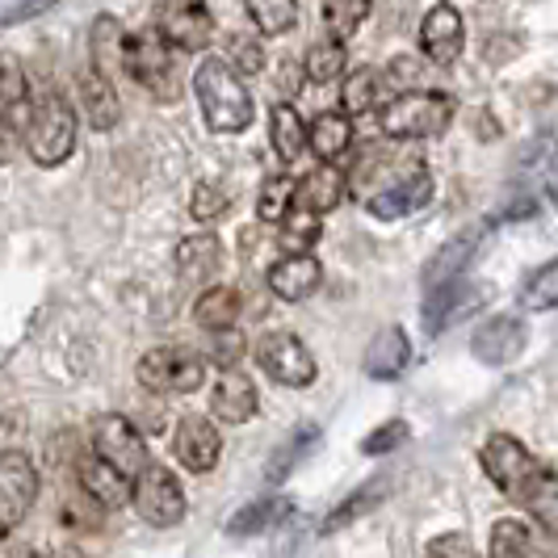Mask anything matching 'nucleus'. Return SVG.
<instances>
[{
  "instance_id": "nucleus-22",
  "label": "nucleus",
  "mask_w": 558,
  "mask_h": 558,
  "mask_svg": "<svg viewBox=\"0 0 558 558\" xmlns=\"http://www.w3.org/2000/svg\"><path fill=\"white\" fill-rule=\"evenodd\" d=\"M29 110H34V101H29V84L22 63L13 56H0V126L26 135Z\"/></svg>"
},
{
  "instance_id": "nucleus-48",
  "label": "nucleus",
  "mask_w": 558,
  "mask_h": 558,
  "mask_svg": "<svg viewBox=\"0 0 558 558\" xmlns=\"http://www.w3.org/2000/svg\"><path fill=\"white\" fill-rule=\"evenodd\" d=\"M4 542H9V530H4V525H0V550H4Z\"/></svg>"
},
{
  "instance_id": "nucleus-45",
  "label": "nucleus",
  "mask_w": 558,
  "mask_h": 558,
  "mask_svg": "<svg viewBox=\"0 0 558 558\" xmlns=\"http://www.w3.org/2000/svg\"><path fill=\"white\" fill-rule=\"evenodd\" d=\"M424 558H475V546L462 533H449V537H437Z\"/></svg>"
},
{
  "instance_id": "nucleus-13",
  "label": "nucleus",
  "mask_w": 558,
  "mask_h": 558,
  "mask_svg": "<svg viewBox=\"0 0 558 558\" xmlns=\"http://www.w3.org/2000/svg\"><path fill=\"white\" fill-rule=\"evenodd\" d=\"M420 47H424V56L433 59V63L449 68L453 59L462 56V47H466L462 13L453 4H433L424 13V22H420Z\"/></svg>"
},
{
  "instance_id": "nucleus-25",
  "label": "nucleus",
  "mask_w": 558,
  "mask_h": 558,
  "mask_svg": "<svg viewBox=\"0 0 558 558\" xmlns=\"http://www.w3.org/2000/svg\"><path fill=\"white\" fill-rule=\"evenodd\" d=\"M307 147L324 165H332L353 147V122L344 113H319L307 126Z\"/></svg>"
},
{
  "instance_id": "nucleus-7",
  "label": "nucleus",
  "mask_w": 558,
  "mask_h": 558,
  "mask_svg": "<svg viewBox=\"0 0 558 558\" xmlns=\"http://www.w3.org/2000/svg\"><path fill=\"white\" fill-rule=\"evenodd\" d=\"M131 504H135V512H140L143 521L156 525V530H172L185 517V492H181V483H177V475L168 466H156V462L131 483Z\"/></svg>"
},
{
  "instance_id": "nucleus-43",
  "label": "nucleus",
  "mask_w": 558,
  "mask_h": 558,
  "mask_svg": "<svg viewBox=\"0 0 558 558\" xmlns=\"http://www.w3.org/2000/svg\"><path fill=\"white\" fill-rule=\"evenodd\" d=\"M231 59H235V68H231V72H235V76H240V72H260V68H265V51H260V43H256V38H235V43H231Z\"/></svg>"
},
{
  "instance_id": "nucleus-15",
  "label": "nucleus",
  "mask_w": 558,
  "mask_h": 558,
  "mask_svg": "<svg viewBox=\"0 0 558 558\" xmlns=\"http://www.w3.org/2000/svg\"><path fill=\"white\" fill-rule=\"evenodd\" d=\"M428 202H433V172L416 165L399 185L369 197V215L374 219H403V215H412V210L428 206Z\"/></svg>"
},
{
  "instance_id": "nucleus-17",
  "label": "nucleus",
  "mask_w": 558,
  "mask_h": 558,
  "mask_svg": "<svg viewBox=\"0 0 558 558\" xmlns=\"http://www.w3.org/2000/svg\"><path fill=\"white\" fill-rule=\"evenodd\" d=\"M344 190H349V181H344L340 168H311L303 181H294V210L319 219V215H328V210H336L344 202Z\"/></svg>"
},
{
  "instance_id": "nucleus-2",
  "label": "nucleus",
  "mask_w": 558,
  "mask_h": 558,
  "mask_svg": "<svg viewBox=\"0 0 558 558\" xmlns=\"http://www.w3.org/2000/svg\"><path fill=\"white\" fill-rule=\"evenodd\" d=\"M26 147L38 168L63 165L76 151V110L68 97L59 93H43L29 110L26 122Z\"/></svg>"
},
{
  "instance_id": "nucleus-28",
  "label": "nucleus",
  "mask_w": 558,
  "mask_h": 558,
  "mask_svg": "<svg viewBox=\"0 0 558 558\" xmlns=\"http://www.w3.org/2000/svg\"><path fill=\"white\" fill-rule=\"evenodd\" d=\"M517 504H525V512L546 533H558V475H550L546 466L530 478V487L517 496Z\"/></svg>"
},
{
  "instance_id": "nucleus-19",
  "label": "nucleus",
  "mask_w": 558,
  "mask_h": 558,
  "mask_svg": "<svg viewBox=\"0 0 558 558\" xmlns=\"http://www.w3.org/2000/svg\"><path fill=\"white\" fill-rule=\"evenodd\" d=\"M478 240H483V227H466V231L449 235V244H441V248L433 252V260L424 265V286H428V294L449 286V281H458V274L466 269V260L475 256Z\"/></svg>"
},
{
  "instance_id": "nucleus-24",
  "label": "nucleus",
  "mask_w": 558,
  "mask_h": 558,
  "mask_svg": "<svg viewBox=\"0 0 558 558\" xmlns=\"http://www.w3.org/2000/svg\"><path fill=\"white\" fill-rule=\"evenodd\" d=\"M240 311H244L240 290H231V286H210V290H202V299L194 303V319H197V328L223 336L240 324Z\"/></svg>"
},
{
  "instance_id": "nucleus-40",
  "label": "nucleus",
  "mask_w": 558,
  "mask_h": 558,
  "mask_svg": "<svg viewBox=\"0 0 558 558\" xmlns=\"http://www.w3.org/2000/svg\"><path fill=\"white\" fill-rule=\"evenodd\" d=\"M227 206H231V202H227L223 185H210V181H206V185H197V190H194L190 215H194L197 223H215V219H223V215H227Z\"/></svg>"
},
{
  "instance_id": "nucleus-27",
  "label": "nucleus",
  "mask_w": 558,
  "mask_h": 558,
  "mask_svg": "<svg viewBox=\"0 0 558 558\" xmlns=\"http://www.w3.org/2000/svg\"><path fill=\"white\" fill-rule=\"evenodd\" d=\"M219 265H223V244L210 231L185 235L177 244V269H185L190 278H210V274H219Z\"/></svg>"
},
{
  "instance_id": "nucleus-14",
  "label": "nucleus",
  "mask_w": 558,
  "mask_h": 558,
  "mask_svg": "<svg viewBox=\"0 0 558 558\" xmlns=\"http://www.w3.org/2000/svg\"><path fill=\"white\" fill-rule=\"evenodd\" d=\"M525 336L530 332H525V324H521L517 315H496V319H487V324L475 332L471 353H475L483 365H508L521 357Z\"/></svg>"
},
{
  "instance_id": "nucleus-23",
  "label": "nucleus",
  "mask_w": 558,
  "mask_h": 558,
  "mask_svg": "<svg viewBox=\"0 0 558 558\" xmlns=\"http://www.w3.org/2000/svg\"><path fill=\"white\" fill-rule=\"evenodd\" d=\"M76 478H81V492L84 500H93L97 508H122V504H131V483L110 471L106 462H97V458H84L81 466H76Z\"/></svg>"
},
{
  "instance_id": "nucleus-35",
  "label": "nucleus",
  "mask_w": 558,
  "mask_h": 558,
  "mask_svg": "<svg viewBox=\"0 0 558 558\" xmlns=\"http://www.w3.org/2000/svg\"><path fill=\"white\" fill-rule=\"evenodd\" d=\"M521 307L525 311L558 307V260H546L542 269H533L530 281L521 286Z\"/></svg>"
},
{
  "instance_id": "nucleus-34",
  "label": "nucleus",
  "mask_w": 558,
  "mask_h": 558,
  "mask_svg": "<svg viewBox=\"0 0 558 558\" xmlns=\"http://www.w3.org/2000/svg\"><path fill=\"white\" fill-rule=\"evenodd\" d=\"M294 210V181L278 172V177H269L265 185H260V194H256V215L265 219V223H281L286 215Z\"/></svg>"
},
{
  "instance_id": "nucleus-47",
  "label": "nucleus",
  "mask_w": 558,
  "mask_h": 558,
  "mask_svg": "<svg viewBox=\"0 0 558 558\" xmlns=\"http://www.w3.org/2000/svg\"><path fill=\"white\" fill-rule=\"evenodd\" d=\"M546 194H550V197L558 202V168L550 172V181H546Z\"/></svg>"
},
{
  "instance_id": "nucleus-32",
  "label": "nucleus",
  "mask_w": 558,
  "mask_h": 558,
  "mask_svg": "<svg viewBox=\"0 0 558 558\" xmlns=\"http://www.w3.org/2000/svg\"><path fill=\"white\" fill-rule=\"evenodd\" d=\"M378 88H383V76L374 68H357L349 72V81L340 88V106H344V118H357V113H369L378 106Z\"/></svg>"
},
{
  "instance_id": "nucleus-39",
  "label": "nucleus",
  "mask_w": 558,
  "mask_h": 558,
  "mask_svg": "<svg viewBox=\"0 0 558 558\" xmlns=\"http://www.w3.org/2000/svg\"><path fill=\"white\" fill-rule=\"evenodd\" d=\"M365 17H369V4H362V0L357 4H324V26H328L336 43H344Z\"/></svg>"
},
{
  "instance_id": "nucleus-41",
  "label": "nucleus",
  "mask_w": 558,
  "mask_h": 558,
  "mask_svg": "<svg viewBox=\"0 0 558 558\" xmlns=\"http://www.w3.org/2000/svg\"><path fill=\"white\" fill-rule=\"evenodd\" d=\"M374 496H378V483H369V487H362V492H353V496H349V500L340 504L332 517L324 521V533H336V530H344L349 521H357L365 508H369V500H374Z\"/></svg>"
},
{
  "instance_id": "nucleus-31",
  "label": "nucleus",
  "mask_w": 558,
  "mask_h": 558,
  "mask_svg": "<svg viewBox=\"0 0 558 558\" xmlns=\"http://www.w3.org/2000/svg\"><path fill=\"white\" fill-rule=\"evenodd\" d=\"M533 537L530 525L517 521V517H500L492 525V537H487V558H530Z\"/></svg>"
},
{
  "instance_id": "nucleus-42",
  "label": "nucleus",
  "mask_w": 558,
  "mask_h": 558,
  "mask_svg": "<svg viewBox=\"0 0 558 558\" xmlns=\"http://www.w3.org/2000/svg\"><path fill=\"white\" fill-rule=\"evenodd\" d=\"M315 437H319L315 428H303V433H294V441L281 449V453H274V462H269V478L278 483V478L290 475V466H294V462H299V458H303V453L315 446Z\"/></svg>"
},
{
  "instance_id": "nucleus-37",
  "label": "nucleus",
  "mask_w": 558,
  "mask_h": 558,
  "mask_svg": "<svg viewBox=\"0 0 558 558\" xmlns=\"http://www.w3.org/2000/svg\"><path fill=\"white\" fill-rule=\"evenodd\" d=\"M307 81L315 84H328L336 81L340 72H344V43H336V38H319L315 47L307 51Z\"/></svg>"
},
{
  "instance_id": "nucleus-20",
  "label": "nucleus",
  "mask_w": 558,
  "mask_h": 558,
  "mask_svg": "<svg viewBox=\"0 0 558 558\" xmlns=\"http://www.w3.org/2000/svg\"><path fill=\"white\" fill-rule=\"evenodd\" d=\"M210 412L223 424H244L256 416V383L240 369H223L215 391H210Z\"/></svg>"
},
{
  "instance_id": "nucleus-12",
  "label": "nucleus",
  "mask_w": 558,
  "mask_h": 558,
  "mask_svg": "<svg viewBox=\"0 0 558 558\" xmlns=\"http://www.w3.org/2000/svg\"><path fill=\"white\" fill-rule=\"evenodd\" d=\"M156 29L168 47H181V51H202L210 38H215V17L206 4H165L156 13Z\"/></svg>"
},
{
  "instance_id": "nucleus-8",
  "label": "nucleus",
  "mask_w": 558,
  "mask_h": 558,
  "mask_svg": "<svg viewBox=\"0 0 558 558\" xmlns=\"http://www.w3.org/2000/svg\"><path fill=\"white\" fill-rule=\"evenodd\" d=\"M256 365L281 383V387H311L315 383V357L294 332H265L256 340Z\"/></svg>"
},
{
  "instance_id": "nucleus-44",
  "label": "nucleus",
  "mask_w": 558,
  "mask_h": 558,
  "mask_svg": "<svg viewBox=\"0 0 558 558\" xmlns=\"http://www.w3.org/2000/svg\"><path fill=\"white\" fill-rule=\"evenodd\" d=\"M403 437H408V424L403 420H391V424H383V428H374L369 433V441H365V453H387V449L403 446Z\"/></svg>"
},
{
  "instance_id": "nucleus-5",
  "label": "nucleus",
  "mask_w": 558,
  "mask_h": 558,
  "mask_svg": "<svg viewBox=\"0 0 558 558\" xmlns=\"http://www.w3.org/2000/svg\"><path fill=\"white\" fill-rule=\"evenodd\" d=\"M140 383L156 395H190L206 383V362L197 357L194 349H181V344H165V349H151L140 357Z\"/></svg>"
},
{
  "instance_id": "nucleus-11",
  "label": "nucleus",
  "mask_w": 558,
  "mask_h": 558,
  "mask_svg": "<svg viewBox=\"0 0 558 558\" xmlns=\"http://www.w3.org/2000/svg\"><path fill=\"white\" fill-rule=\"evenodd\" d=\"M172 453H177V462H181L185 471L206 475V471L219 466L223 437H219V428H215L206 416H185L181 424H177V433H172Z\"/></svg>"
},
{
  "instance_id": "nucleus-6",
  "label": "nucleus",
  "mask_w": 558,
  "mask_h": 558,
  "mask_svg": "<svg viewBox=\"0 0 558 558\" xmlns=\"http://www.w3.org/2000/svg\"><path fill=\"white\" fill-rule=\"evenodd\" d=\"M93 458L97 462H106L110 471L126 478V483H135V478L151 466V458H147V441H143V433L131 424L126 416H101L93 424Z\"/></svg>"
},
{
  "instance_id": "nucleus-46",
  "label": "nucleus",
  "mask_w": 558,
  "mask_h": 558,
  "mask_svg": "<svg viewBox=\"0 0 558 558\" xmlns=\"http://www.w3.org/2000/svg\"><path fill=\"white\" fill-rule=\"evenodd\" d=\"M416 76H420V63H416V59H408V56H399L391 68L383 72V81H387V84H412Z\"/></svg>"
},
{
  "instance_id": "nucleus-29",
  "label": "nucleus",
  "mask_w": 558,
  "mask_h": 558,
  "mask_svg": "<svg viewBox=\"0 0 558 558\" xmlns=\"http://www.w3.org/2000/svg\"><path fill=\"white\" fill-rule=\"evenodd\" d=\"M478 299L475 286H458V281H449L441 290H433V299L424 303V328L428 332H441L446 324H453L462 311H471V303Z\"/></svg>"
},
{
  "instance_id": "nucleus-16",
  "label": "nucleus",
  "mask_w": 558,
  "mask_h": 558,
  "mask_svg": "<svg viewBox=\"0 0 558 558\" xmlns=\"http://www.w3.org/2000/svg\"><path fill=\"white\" fill-rule=\"evenodd\" d=\"M76 106H81L84 122H88L93 131H113L118 118H122L113 84L106 81L101 72H93V68H81V72H76Z\"/></svg>"
},
{
  "instance_id": "nucleus-30",
  "label": "nucleus",
  "mask_w": 558,
  "mask_h": 558,
  "mask_svg": "<svg viewBox=\"0 0 558 558\" xmlns=\"http://www.w3.org/2000/svg\"><path fill=\"white\" fill-rule=\"evenodd\" d=\"M269 140H274V151H278L286 165H294L299 156H303V147H307V126H303V118L294 106H286L278 101L274 113H269Z\"/></svg>"
},
{
  "instance_id": "nucleus-1",
  "label": "nucleus",
  "mask_w": 558,
  "mask_h": 558,
  "mask_svg": "<svg viewBox=\"0 0 558 558\" xmlns=\"http://www.w3.org/2000/svg\"><path fill=\"white\" fill-rule=\"evenodd\" d=\"M194 93L202 118L215 135H240L252 126V97L244 81L231 72V63L219 56H206L194 72Z\"/></svg>"
},
{
  "instance_id": "nucleus-21",
  "label": "nucleus",
  "mask_w": 558,
  "mask_h": 558,
  "mask_svg": "<svg viewBox=\"0 0 558 558\" xmlns=\"http://www.w3.org/2000/svg\"><path fill=\"white\" fill-rule=\"evenodd\" d=\"M408 362H412V340H408L403 328H383L365 349V374L378 378V383L399 378L408 369Z\"/></svg>"
},
{
  "instance_id": "nucleus-10",
  "label": "nucleus",
  "mask_w": 558,
  "mask_h": 558,
  "mask_svg": "<svg viewBox=\"0 0 558 558\" xmlns=\"http://www.w3.org/2000/svg\"><path fill=\"white\" fill-rule=\"evenodd\" d=\"M483 471L487 478L500 487L508 500H517V492L537 475V462H533V453L517 437H508V433H496L487 446H483Z\"/></svg>"
},
{
  "instance_id": "nucleus-38",
  "label": "nucleus",
  "mask_w": 558,
  "mask_h": 558,
  "mask_svg": "<svg viewBox=\"0 0 558 558\" xmlns=\"http://www.w3.org/2000/svg\"><path fill=\"white\" fill-rule=\"evenodd\" d=\"M248 22L256 34H286L299 22V9L290 0H274V4H248Z\"/></svg>"
},
{
  "instance_id": "nucleus-4",
  "label": "nucleus",
  "mask_w": 558,
  "mask_h": 558,
  "mask_svg": "<svg viewBox=\"0 0 558 558\" xmlns=\"http://www.w3.org/2000/svg\"><path fill=\"white\" fill-rule=\"evenodd\" d=\"M122 68L131 72V81L143 84L151 97L172 101L177 97V68H172V47L160 38V29L147 26L140 34H126L122 47Z\"/></svg>"
},
{
  "instance_id": "nucleus-49",
  "label": "nucleus",
  "mask_w": 558,
  "mask_h": 558,
  "mask_svg": "<svg viewBox=\"0 0 558 558\" xmlns=\"http://www.w3.org/2000/svg\"><path fill=\"white\" fill-rule=\"evenodd\" d=\"M29 558H38V555H29Z\"/></svg>"
},
{
  "instance_id": "nucleus-18",
  "label": "nucleus",
  "mask_w": 558,
  "mask_h": 558,
  "mask_svg": "<svg viewBox=\"0 0 558 558\" xmlns=\"http://www.w3.org/2000/svg\"><path fill=\"white\" fill-rule=\"evenodd\" d=\"M319 281H324V269L315 256H281L278 265H269V290L281 303H307L319 290Z\"/></svg>"
},
{
  "instance_id": "nucleus-26",
  "label": "nucleus",
  "mask_w": 558,
  "mask_h": 558,
  "mask_svg": "<svg viewBox=\"0 0 558 558\" xmlns=\"http://www.w3.org/2000/svg\"><path fill=\"white\" fill-rule=\"evenodd\" d=\"M122 47H126V34H122V22L101 13L93 29H88V51H93V72H101L110 81V72L122 68Z\"/></svg>"
},
{
  "instance_id": "nucleus-33",
  "label": "nucleus",
  "mask_w": 558,
  "mask_h": 558,
  "mask_svg": "<svg viewBox=\"0 0 558 558\" xmlns=\"http://www.w3.org/2000/svg\"><path fill=\"white\" fill-rule=\"evenodd\" d=\"M278 244L286 248V256H311V248L319 244V219L303 215V210H290L278 223Z\"/></svg>"
},
{
  "instance_id": "nucleus-3",
  "label": "nucleus",
  "mask_w": 558,
  "mask_h": 558,
  "mask_svg": "<svg viewBox=\"0 0 558 558\" xmlns=\"http://www.w3.org/2000/svg\"><path fill=\"white\" fill-rule=\"evenodd\" d=\"M453 118V97L437 88H408L383 110V135L391 140H433L441 135Z\"/></svg>"
},
{
  "instance_id": "nucleus-9",
  "label": "nucleus",
  "mask_w": 558,
  "mask_h": 558,
  "mask_svg": "<svg viewBox=\"0 0 558 558\" xmlns=\"http://www.w3.org/2000/svg\"><path fill=\"white\" fill-rule=\"evenodd\" d=\"M38 500V471L22 449H4L0 453V525L13 530L29 517V508Z\"/></svg>"
},
{
  "instance_id": "nucleus-36",
  "label": "nucleus",
  "mask_w": 558,
  "mask_h": 558,
  "mask_svg": "<svg viewBox=\"0 0 558 558\" xmlns=\"http://www.w3.org/2000/svg\"><path fill=\"white\" fill-rule=\"evenodd\" d=\"M278 517H286V500H256L227 521V533H231V537H252V533L269 530Z\"/></svg>"
}]
</instances>
